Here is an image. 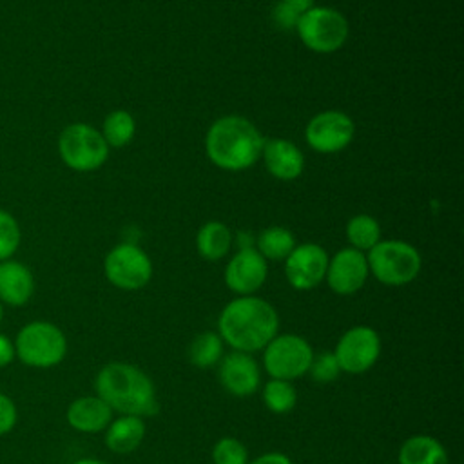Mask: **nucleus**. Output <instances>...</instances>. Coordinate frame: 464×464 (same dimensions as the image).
<instances>
[{
  "label": "nucleus",
  "mask_w": 464,
  "mask_h": 464,
  "mask_svg": "<svg viewBox=\"0 0 464 464\" xmlns=\"http://www.w3.org/2000/svg\"><path fill=\"white\" fill-rule=\"evenodd\" d=\"M279 330L276 308L256 295H239L225 304L218 317V334L236 352L263 350Z\"/></svg>",
  "instance_id": "f257e3e1"
},
{
  "label": "nucleus",
  "mask_w": 464,
  "mask_h": 464,
  "mask_svg": "<svg viewBox=\"0 0 464 464\" xmlns=\"http://www.w3.org/2000/svg\"><path fill=\"white\" fill-rule=\"evenodd\" d=\"M58 156L76 172H92L109 158V145L102 132L89 123L76 121L63 127L58 136Z\"/></svg>",
  "instance_id": "423d86ee"
},
{
  "label": "nucleus",
  "mask_w": 464,
  "mask_h": 464,
  "mask_svg": "<svg viewBox=\"0 0 464 464\" xmlns=\"http://www.w3.org/2000/svg\"><path fill=\"white\" fill-rule=\"evenodd\" d=\"M248 464H292L290 457L281 453V451H268L259 455L254 460H248Z\"/></svg>",
  "instance_id": "2f4dec72"
},
{
  "label": "nucleus",
  "mask_w": 464,
  "mask_h": 464,
  "mask_svg": "<svg viewBox=\"0 0 464 464\" xmlns=\"http://www.w3.org/2000/svg\"><path fill=\"white\" fill-rule=\"evenodd\" d=\"M103 272L112 286L120 290H140L152 277V263L138 245L121 243L107 252Z\"/></svg>",
  "instance_id": "1a4fd4ad"
},
{
  "label": "nucleus",
  "mask_w": 464,
  "mask_h": 464,
  "mask_svg": "<svg viewBox=\"0 0 464 464\" xmlns=\"http://www.w3.org/2000/svg\"><path fill=\"white\" fill-rule=\"evenodd\" d=\"M96 395L120 415L152 417L160 411L150 377L130 362L112 361L102 366L94 379Z\"/></svg>",
  "instance_id": "f03ea898"
},
{
  "label": "nucleus",
  "mask_w": 464,
  "mask_h": 464,
  "mask_svg": "<svg viewBox=\"0 0 464 464\" xmlns=\"http://www.w3.org/2000/svg\"><path fill=\"white\" fill-rule=\"evenodd\" d=\"M346 237L352 248L364 252L381 241V227L375 218L357 214L346 225Z\"/></svg>",
  "instance_id": "393cba45"
},
{
  "label": "nucleus",
  "mask_w": 464,
  "mask_h": 464,
  "mask_svg": "<svg viewBox=\"0 0 464 464\" xmlns=\"http://www.w3.org/2000/svg\"><path fill=\"white\" fill-rule=\"evenodd\" d=\"M2 317H4V306H2V303H0V323H2Z\"/></svg>",
  "instance_id": "c9c22d12"
},
{
  "label": "nucleus",
  "mask_w": 464,
  "mask_h": 464,
  "mask_svg": "<svg viewBox=\"0 0 464 464\" xmlns=\"http://www.w3.org/2000/svg\"><path fill=\"white\" fill-rule=\"evenodd\" d=\"M355 134V125L352 118L341 111H323L315 114L304 129L306 143L321 152L332 154L339 152L350 145Z\"/></svg>",
  "instance_id": "9b49d317"
},
{
  "label": "nucleus",
  "mask_w": 464,
  "mask_h": 464,
  "mask_svg": "<svg viewBox=\"0 0 464 464\" xmlns=\"http://www.w3.org/2000/svg\"><path fill=\"white\" fill-rule=\"evenodd\" d=\"M72 464H109V462L100 460V459H80V460H76Z\"/></svg>",
  "instance_id": "f704fd0d"
},
{
  "label": "nucleus",
  "mask_w": 464,
  "mask_h": 464,
  "mask_svg": "<svg viewBox=\"0 0 464 464\" xmlns=\"http://www.w3.org/2000/svg\"><path fill=\"white\" fill-rule=\"evenodd\" d=\"M111 406L98 395H85L74 399L67 408V422L82 433H100L112 420Z\"/></svg>",
  "instance_id": "a211bd4d"
},
{
  "label": "nucleus",
  "mask_w": 464,
  "mask_h": 464,
  "mask_svg": "<svg viewBox=\"0 0 464 464\" xmlns=\"http://www.w3.org/2000/svg\"><path fill=\"white\" fill-rule=\"evenodd\" d=\"M34 294V276L27 265L14 259L0 261V303L24 306Z\"/></svg>",
  "instance_id": "f3484780"
},
{
  "label": "nucleus",
  "mask_w": 464,
  "mask_h": 464,
  "mask_svg": "<svg viewBox=\"0 0 464 464\" xmlns=\"http://www.w3.org/2000/svg\"><path fill=\"white\" fill-rule=\"evenodd\" d=\"M22 243L18 219L5 208H0V261L11 259Z\"/></svg>",
  "instance_id": "bb28decb"
},
{
  "label": "nucleus",
  "mask_w": 464,
  "mask_h": 464,
  "mask_svg": "<svg viewBox=\"0 0 464 464\" xmlns=\"http://www.w3.org/2000/svg\"><path fill=\"white\" fill-rule=\"evenodd\" d=\"M295 31L299 40L310 51L328 54L344 45L348 38V22L344 14L334 7L314 5L299 16Z\"/></svg>",
  "instance_id": "0eeeda50"
},
{
  "label": "nucleus",
  "mask_w": 464,
  "mask_h": 464,
  "mask_svg": "<svg viewBox=\"0 0 464 464\" xmlns=\"http://www.w3.org/2000/svg\"><path fill=\"white\" fill-rule=\"evenodd\" d=\"M334 355L341 372L352 375L364 373L379 361L381 337L372 326H353L339 337Z\"/></svg>",
  "instance_id": "9d476101"
},
{
  "label": "nucleus",
  "mask_w": 464,
  "mask_h": 464,
  "mask_svg": "<svg viewBox=\"0 0 464 464\" xmlns=\"http://www.w3.org/2000/svg\"><path fill=\"white\" fill-rule=\"evenodd\" d=\"M399 464H450L448 451L431 435L408 437L397 455Z\"/></svg>",
  "instance_id": "aec40b11"
},
{
  "label": "nucleus",
  "mask_w": 464,
  "mask_h": 464,
  "mask_svg": "<svg viewBox=\"0 0 464 464\" xmlns=\"http://www.w3.org/2000/svg\"><path fill=\"white\" fill-rule=\"evenodd\" d=\"M16 424V406L14 402L0 393V435L9 433Z\"/></svg>",
  "instance_id": "c756f323"
},
{
  "label": "nucleus",
  "mask_w": 464,
  "mask_h": 464,
  "mask_svg": "<svg viewBox=\"0 0 464 464\" xmlns=\"http://www.w3.org/2000/svg\"><path fill=\"white\" fill-rule=\"evenodd\" d=\"M223 339L218 332H201L188 344V361L196 368H212L223 357Z\"/></svg>",
  "instance_id": "4be33fe9"
},
{
  "label": "nucleus",
  "mask_w": 464,
  "mask_h": 464,
  "mask_svg": "<svg viewBox=\"0 0 464 464\" xmlns=\"http://www.w3.org/2000/svg\"><path fill=\"white\" fill-rule=\"evenodd\" d=\"M312 359L310 343L297 334H277L263 348V366L270 379L295 381L308 373Z\"/></svg>",
  "instance_id": "6e6552de"
},
{
  "label": "nucleus",
  "mask_w": 464,
  "mask_h": 464,
  "mask_svg": "<svg viewBox=\"0 0 464 464\" xmlns=\"http://www.w3.org/2000/svg\"><path fill=\"white\" fill-rule=\"evenodd\" d=\"M67 353L65 334L49 321H33L22 326L14 341V355L33 368H53Z\"/></svg>",
  "instance_id": "39448f33"
},
{
  "label": "nucleus",
  "mask_w": 464,
  "mask_h": 464,
  "mask_svg": "<svg viewBox=\"0 0 464 464\" xmlns=\"http://www.w3.org/2000/svg\"><path fill=\"white\" fill-rule=\"evenodd\" d=\"M263 402L272 413H277V415L292 411L297 402V392L292 381H283V379L266 381L263 386Z\"/></svg>",
  "instance_id": "a878e982"
},
{
  "label": "nucleus",
  "mask_w": 464,
  "mask_h": 464,
  "mask_svg": "<svg viewBox=\"0 0 464 464\" xmlns=\"http://www.w3.org/2000/svg\"><path fill=\"white\" fill-rule=\"evenodd\" d=\"M281 4H285L288 9H292L295 14L301 16L304 11L315 5V0H281Z\"/></svg>",
  "instance_id": "72a5a7b5"
},
{
  "label": "nucleus",
  "mask_w": 464,
  "mask_h": 464,
  "mask_svg": "<svg viewBox=\"0 0 464 464\" xmlns=\"http://www.w3.org/2000/svg\"><path fill=\"white\" fill-rule=\"evenodd\" d=\"M368 274L370 270L366 256L361 250L346 246L334 254L332 259H328L324 279L330 290L335 294L350 295L364 286Z\"/></svg>",
  "instance_id": "ddd939ff"
},
{
  "label": "nucleus",
  "mask_w": 464,
  "mask_h": 464,
  "mask_svg": "<svg viewBox=\"0 0 464 464\" xmlns=\"http://www.w3.org/2000/svg\"><path fill=\"white\" fill-rule=\"evenodd\" d=\"M145 420L136 415H120L105 428V446L120 455L132 453L145 439Z\"/></svg>",
  "instance_id": "6ab92c4d"
},
{
  "label": "nucleus",
  "mask_w": 464,
  "mask_h": 464,
  "mask_svg": "<svg viewBox=\"0 0 464 464\" xmlns=\"http://www.w3.org/2000/svg\"><path fill=\"white\" fill-rule=\"evenodd\" d=\"M14 359V344L4 334H0V368L7 366Z\"/></svg>",
  "instance_id": "473e14b6"
},
{
  "label": "nucleus",
  "mask_w": 464,
  "mask_h": 464,
  "mask_svg": "<svg viewBox=\"0 0 464 464\" xmlns=\"http://www.w3.org/2000/svg\"><path fill=\"white\" fill-rule=\"evenodd\" d=\"M328 254L317 243L295 245L285 259V276L295 290L315 288L326 274Z\"/></svg>",
  "instance_id": "f8f14e48"
},
{
  "label": "nucleus",
  "mask_w": 464,
  "mask_h": 464,
  "mask_svg": "<svg viewBox=\"0 0 464 464\" xmlns=\"http://www.w3.org/2000/svg\"><path fill=\"white\" fill-rule=\"evenodd\" d=\"M266 259L256 250L239 248L225 266V285L237 295H254L266 281Z\"/></svg>",
  "instance_id": "4468645a"
},
{
  "label": "nucleus",
  "mask_w": 464,
  "mask_h": 464,
  "mask_svg": "<svg viewBox=\"0 0 464 464\" xmlns=\"http://www.w3.org/2000/svg\"><path fill=\"white\" fill-rule=\"evenodd\" d=\"M266 170L283 181H292L303 174L304 158L297 145L283 138L265 140L261 150Z\"/></svg>",
  "instance_id": "dca6fc26"
},
{
  "label": "nucleus",
  "mask_w": 464,
  "mask_h": 464,
  "mask_svg": "<svg viewBox=\"0 0 464 464\" xmlns=\"http://www.w3.org/2000/svg\"><path fill=\"white\" fill-rule=\"evenodd\" d=\"M136 130V121L130 112L123 109L111 111L102 125V136L109 147H123L127 145Z\"/></svg>",
  "instance_id": "b1692460"
},
{
  "label": "nucleus",
  "mask_w": 464,
  "mask_h": 464,
  "mask_svg": "<svg viewBox=\"0 0 464 464\" xmlns=\"http://www.w3.org/2000/svg\"><path fill=\"white\" fill-rule=\"evenodd\" d=\"M295 237L294 234L285 227H268L265 228L257 239H256V250L265 259H286V256L294 250Z\"/></svg>",
  "instance_id": "5701e85b"
},
{
  "label": "nucleus",
  "mask_w": 464,
  "mask_h": 464,
  "mask_svg": "<svg viewBox=\"0 0 464 464\" xmlns=\"http://www.w3.org/2000/svg\"><path fill=\"white\" fill-rule=\"evenodd\" d=\"M308 373L312 375L314 381L317 382H332L339 377L341 368L337 364V359L334 355V352H321V353H314V359L310 362Z\"/></svg>",
  "instance_id": "c85d7f7f"
},
{
  "label": "nucleus",
  "mask_w": 464,
  "mask_h": 464,
  "mask_svg": "<svg viewBox=\"0 0 464 464\" xmlns=\"http://www.w3.org/2000/svg\"><path fill=\"white\" fill-rule=\"evenodd\" d=\"M219 382L236 397L254 395L261 384V372L252 353L232 350L219 361Z\"/></svg>",
  "instance_id": "2eb2a0df"
},
{
  "label": "nucleus",
  "mask_w": 464,
  "mask_h": 464,
  "mask_svg": "<svg viewBox=\"0 0 464 464\" xmlns=\"http://www.w3.org/2000/svg\"><path fill=\"white\" fill-rule=\"evenodd\" d=\"M370 274L382 285L402 286L411 283L420 272V254L415 246L399 239L379 241L366 256Z\"/></svg>",
  "instance_id": "20e7f679"
},
{
  "label": "nucleus",
  "mask_w": 464,
  "mask_h": 464,
  "mask_svg": "<svg viewBox=\"0 0 464 464\" xmlns=\"http://www.w3.org/2000/svg\"><path fill=\"white\" fill-rule=\"evenodd\" d=\"M272 18H274V24L281 29H292L295 27L297 20H299V14H295L292 9H288L285 4H277L274 5V11H272Z\"/></svg>",
  "instance_id": "7c9ffc66"
},
{
  "label": "nucleus",
  "mask_w": 464,
  "mask_h": 464,
  "mask_svg": "<svg viewBox=\"0 0 464 464\" xmlns=\"http://www.w3.org/2000/svg\"><path fill=\"white\" fill-rule=\"evenodd\" d=\"M232 246V232L221 221H207L196 234V248L203 259L218 261L228 254Z\"/></svg>",
  "instance_id": "412c9836"
},
{
  "label": "nucleus",
  "mask_w": 464,
  "mask_h": 464,
  "mask_svg": "<svg viewBox=\"0 0 464 464\" xmlns=\"http://www.w3.org/2000/svg\"><path fill=\"white\" fill-rule=\"evenodd\" d=\"M214 464H248L246 446L234 437H221L212 448Z\"/></svg>",
  "instance_id": "cd10ccee"
},
{
  "label": "nucleus",
  "mask_w": 464,
  "mask_h": 464,
  "mask_svg": "<svg viewBox=\"0 0 464 464\" xmlns=\"http://www.w3.org/2000/svg\"><path fill=\"white\" fill-rule=\"evenodd\" d=\"M263 136L257 127L243 116H223L207 130L205 150L208 160L230 172L250 169L263 150Z\"/></svg>",
  "instance_id": "7ed1b4c3"
}]
</instances>
